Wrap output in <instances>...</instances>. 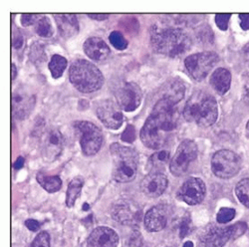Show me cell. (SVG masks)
<instances>
[{
  "instance_id": "1",
  "label": "cell",
  "mask_w": 249,
  "mask_h": 247,
  "mask_svg": "<svg viewBox=\"0 0 249 247\" xmlns=\"http://www.w3.org/2000/svg\"><path fill=\"white\" fill-rule=\"evenodd\" d=\"M177 104L167 98H160L147 119L140 137L142 143L152 150H158L168 142L171 134L178 128V113Z\"/></svg>"
},
{
  "instance_id": "2",
  "label": "cell",
  "mask_w": 249,
  "mask_h": 247,
  "mask_svg": "<svg viewBox=\"0 0 249 247\" xmlns=\"http://www.w3.org/2000/svg\"><path fill=\"white\" fill-rule=\"evenodd\" d=\"M151 45L159 54L176 58L190 51L192 39L190 35L178 27H153L151 32Z\"/></svg>"
},
{
  "instance_id": "3",
  "label": "cell",
  "mask_w": 249,
  "mask_h": 247,
  "mask_svg": "<svg viewBox=\"0 0 249 247\" xmlns=\"http://www.w3.org/2000/svg\"><path fill=\"white\" fill-rule=\"evenodd\" d=\"M183 117L201 128L213 126L218 117L217 102L212 95L196 92L191 96L183 109Z\"/></svg>"
},
{
  "instance_id": "4",
  "label": "cell",
  "mask_w": 249,
  "mask_h": 247,
  "mask_svg": "<svg viewBox=\"0 0 249 247\" xmlns=\"http://www.w3.org/2000/svg\"><path fill=\"white\" fill-rule=\"evenodd\" d=\"M69 79L79 92L85 94L100 90L104 84V76L100 69L84 59L72 62L69 69Z\"/></svg>"
},
{
  "instance_id": "5",
  "label": "cell",
  "mask_w": 249,
  "mask_h": 247,
  "mask_svg": "<svg viewBox=\"0 0 249 247\" xmlns=\"http://www.w3.org/2000/svg\"><path fill=\"white\" fill-rule=\"evenodd\" d=\"M110 153L113 160L112 176L117 182H130L135 179L138 172V153L118 142L112 143Z\"/></svg>"
},
{
  "instance_id": "6",
  "label": "cell",
  "mask_w": 249,
  "mask_h": 247,
  "mask_svg": "<svg viewBox=\"0 0 249 247\" xmlns=\"http://www.w3.org/2000/svg\"><path fill=\"white\" fill-rule=\"evenodd\" d=\"M74 128L79 138L82 153L88 157L96 155L103 143L102 131L95 124L87 121L76 122Z\"/></svg>"
},
{
  "instance_id": "7",
  "label": "cell",
  "mask_w": 249,
  "mask_h": 247,
  "mask_svg": "<svg viewBox=\"0 0 249 247\" xmlns=\"http://www.w3.org/2000/svg\"><path fill=\"white\" fill-rule=\"evenodd\" d=\"M218 62V55L213 51L196 53L186 57L184 67L189 75L197 82L206 78Z\"/></svg>"
},
{
  "instance_id": "8",
  "label": "cell",
  "mask_w": 249,
  "mask_h": 247,
  "mask_svg": "<svg viewBox=\"0 0 249 247\" xmlns=\"http://www.w3.org/2000/svg\"><path fill=\"white\" fill-rule=\"evenodd\" d=\"M240 169L241 159L238 155L231 151L221 150L213 157L212 170L219 178H231L239 173Z\"/></svg>"
},
{
  "instance_id": "9",
  "label": "cell",
  "mask_w": 249,
  "mask_h": 247,
  "mask_svg": "<svg viewBox=\"0 0 249 247\" xmlns=\"http://www.w3.org/2000/svg\"><path fill=\"white\" fill-rule=\"evenodd\" d=\"M64 137L57 128H47L40 136V149L43 159L52 162L56 160L64 149Z\"/></svg>"
},
{
  "instance_id": "10",
  "label": "cell",
  "mask_w": 249,
  "mask_h": 247,
  "mask_svg": "<svg viewBox=\"0 0 249 247\" xmlns=\"http://www.w3.org/2000/svg\"><path fill=\"white\" fill-rule=\"evenodd\" d=\"M197 157V147L192 140H185L180 142L176 155L171 160L170 171L175 176H181L189 170L191 162Z\"/></svg>"
},
{
  "instance_id": "11",
  "label": "cell",
  "mask_w": 249,
  "mask_h": 247,
  "mask_svg": "<svg viewBox=\"0 0 249 247\" xmlns=\"http://www.w3.org/2000/svg\"><path fill=\"white\" fill-rule=\"evenodd\" d=\"M115 95L117 104L126 112L136 111L142 99L141 87L135 82H124L117 89Z\"/></svg>"
},
{
  "instance_id": "12",
  "label": "cell",
  "mask_w": 249,
  "mask_h": 247,
  "mask_svg": "<svg viewBox=\"0 0 249 247\" xmlns=\"http://www.w3.org/2000/svg\"><path fill=\"white\" fill-rule=\"evenodd\" d=\"M96 115L103 125L111 130H118L122 127L124 115L122 109L113 100H103L97 105Z\"/></svg>"
},
{
  "instance_id": "13",
  "label": "cell",
  "mask_w": 249,
  "mask_h": 247,
  "mask_svg": "<svg viewBox=\"0 0 249 247\" xmlns=\"http://www.w3.org/2000/svg\"><path fill=\"white\" fill-rule=\"evenodd\" d=\"M113 219L124 225H136L140 222L142 212L132 200L120 199L111 209Z\"/></svg>"
},
{
  "instance_id": "14",
  "label": "cell",
  "mask_w": 249,
  "mask_h": 247,
  "mask_svg": "<svg viewBox=\"0 0 249 247\" xmlns=\"http://www.w3.org/2000/svg\"><path fill=\"white\" fill-rule=\"evenodd\" d=\"M205 193L206 188L204 181L198 177H192L183 182L178 191L177 197L189 205H196L203 201Z\"/></svg>"
},
{
  "instance_id": "15",
  "label": "cell",
  "mask_w": 249,
  "mask_h": 247,
  "mask_svg": "<svg viewBox=\"0 0 249 247\" xmlns=\"http://www.w3.org/2000/svg\"><path fill=\"white\" fill-rule=\"evenodd\" d=\"M36 98L24 89H16L12 94V115L16 120L26 119L35 107Z\"/></svg>"
},
{
  "instance_id": "16",
  "label": "cell",
  "mask_w": 249,
  "mask_h": 247,
  "mask_svg": "<svg viewBox=\"0 0 249 247\" xmlns=\"http://www.w3.org/2000/svg\"><path fill=\"white\" fill-rule=\"evenodd\" d=\"M168 177L160 172H151L141 182V190L144 195L151 198L160 196L168 188Z\"/></svg>"
},
{
  "instance_id": "17",
  "label": "cell",
  "mask_w": 249,
  "mask_h": 247,
  "mask_svg": "<svg viewBox=\"0 0 249 247\" xmlns=\"http://www.w3.org/2000/svg\"><path fill=\"white\" fill-rule=\"evenodd\" d=\"M119 236L117 232L105 226L95 229L87 239L86 247H117Z\"/></svg>"
},
{
  "instance_id": "18",
  "label": "cell",
  "mask_w": 249,
  "mask_h": 247,
  "mask_svg": "<svg viewBox=\"0 0 249 247\" xmlns=\"http://www.w3.org/2000/svg\"><path fill=\"white\" fill-rule=\"evenodd\" d=\"M230 239H231V226L227 228L211 226L203 233L201 242L203 247H222Z\"/></svg>"
},
{
  "instance_id": "19",
  "label": "cell",
  "mask_w": 249,
  "mask_h": 247,
  "mask_svg": "<svg viewBox=\"0 0 249 247\" xmlns=\"http://www.w3.org/2000/svg\"><path fill=\"white\" fill-rule=\"evenodd\" d=\"M144 228L148 231L158 232L162 230L168 223V213L164 208L158 205L149 210L143 218Z\"/></svg>"
},
{
  "instance_id": "20",
  "label": "cell",
  "mask_w": 249,
  "mask_h": 247,
  "mask_svg": "<svg viewBox=\"0 0 249 247\" xmlns=\"http://www.w3.org/2000/svg\"><path fill=\"white\" fill-rule=\"evenodd\" d=\"M84 52L90 59L96 62H102L106 60L110 55V48L107 43L102 38L99 37H91L88 38L84 46Z\"/></svg>"
},
{
  "instance_id": "21",
  "label": "cell",
  "mask_w": 249,
  "mask_h": 247,
  "mask_svg": "<svg viewBox=\"0 0 249 247\" xmlns=\"http://www.w3.org/2000/svg\"><path fill=\"white\" fill-rule=\"evenodd\" d=\"M54 19L62 37L71 38L79 32V22L75 14H55Z\"/></svg>"
},
{
  "instance_id": "22",
  "label": "cell",
  "mask_w": 249,
  "mask_h": 247,
  "mask_svg": "<svg viewBox=\"0 0 249 247\" xmlns=\"http://www.w3.org/2000/svg\"><path fill=\"white\" fill-rule=\"evenodd\" d=\"M210 82L216 93L224 95L231 88V73L225 68H217L211 76Z\"/></svg>"
},
{
  "instance_id": "23",
  "label": "cell",
  "mask_w": 249,
  "mask_h": 247,
  "mask_svg": "<svg viewBox=\"0 0 249 247\" xmlns=\"http://www.w3.org/2000/svg\"><path fill=\"white\" fill-rule=\"evenodd\" d=\"M184 93L185 87L182 82L180 80H174L164 86L161 98H167L174 102L175 104H178L182 100Z\"/></svg>"
},
{
  "instance_id": "24",
  "label": "cell",
  "mask_w": 249,
  "mask_h": 247,
  "mask_svg": "<svg viewBox=\"0 0 249 247\" xmlns=\"http://www.w3.org/2000/svg\"><path fill=\"white\" fill-rule=\"evenodd\" d=\"M36 178L41 187L50 194L57 193L62 188V179L58 176H48L40 172L37 174Z\"/></svg>"
},
{
  "instance_id": "25",
  "label": "cell",
  "mask_w": 249,
  "mask_h": 247,
  "mask_svg": "<svg viewBox=\"0 0 249 247\" xmlns=\"http://www.w3.org/2000/svg\"><path fill=\"white\" fill-rule=\"evenodd\" d=\"M83 187H84V180H83V178H81L79 176L73 178L70 181V183L68 185L67 194H66V205L69 209L73 208L75 205L77 198L81 194Z\"/></svg>"
},
{
  "instance_id": "26",
  "label": "cell",
  "mask_w": 249,
  "mask_h": 247,
  "mask_svg": "<svg viewBox=\"0 0 249 247\" xmlns=\"http://www.w3.org/2000/svg\"><path fill=\"white\" fill-rule=\"evenodd\" d=\"M68 65V61L63 56L55 54L51 57L49 63V70L54 79H59L63 75Z\"/></svg>"
},
{
  "instance_id": "27",
  "label": "cell",
  "mask_w": 249,
  "mask_h": 247,
  "mask_svg": "<svg viewBox=\"0 0 249 247\" xmlns=\"http://www.w3.org/2000/svg\"><path fill=\"white\" fill-rule=\"evenodd\" d=\"M170 158L171 156L168 151H160L154 154L149 159L150 168L154 170L152 172H160V169H163L165 164L170 161Z\"/></svg>"
},
{
  "instance_id": "28",
  "label": "cell",
  "mask_w": 249,
  "mask_h": 247,
  "mask_svg": "<svg viewBox=\"0 0 249 247\" xmlns=\"http://www.w3.org/2000/svg\"><path fill=\"white\" fill-rule=\"evenodd\" d=\"M35 31L38 36L43 38H49L54 33L50 20L45 16L39 18V20L35 24Z\"/></svg>"
},
{
  "instance_id": "29",
  "label": "cell",
  "mask_w": 249,
  "mask_h": 247,
  "mask_svg": "<svg viewBox=\"0 0 249 247\" xmlns=\"http://www.w3.org/2000/svg\"><path fill=\"white\" fill-rule=\"evenodd\" d=\"M235 194L239 201L249 208V177L241 179L235 188Z\"/></svg>"
},
{
  "instance_id": "30",
  "label": "cell",
  "mask_w": 249,
  "mask_h": 247,
  "mask_svg": "<svg viewBox=\"0 0 249 247\" xmlns=\"http://www.w3.org/2000/svg\"><path fill=\"white\" fill-rule=\"evenodd\" d=\"M29 58L35 64L44 63L46 61V54L44 51V46L40 43H35L31 46L29 52Z\"/></svg>"
},
{
  "instance_id": "31",
  "label": "cell",
  "mask_w": 249,
  "mask_h": 247,
  "mask_svg": "<svg viewBox=\"0 0 249 247\" xmlns=\"http://www.w3.org/2000/svg\"><path fill=\"white\" fill-rule=\"evenodd\" d=\"M109 41L117 50H120V51L124 50L129 45L128 40L124 38V36L120 31L111 32V34L109 35Z\"/></svg>"
},
{
  "instance_id": "32",
  "label": "cell",
  "mask_w": 249,
  "mask_h": 247,
  "mask_svg": "<svg viewBox=\"0 0 249 247\" xmlns=\"http://www.w3.org/2000/svg\"><path fill=\"white\" fill-rule=\"evenodd\" d=\"M235 210L231 208H222L219 210L216 215V221L220 224L231 221L235 217Z\"/></svg>"
},
{
  "instance_id": "33",
  "label": "cell",
  "mask_w": 249,
  "mask_h": 247,
  "mask_svg": "<svg viewBox=\"0 0 249 247\" xmlns=\"http://www.w3.org/2000/svg\"><path fill=\"white\" fill-rule=\"evenodd\" d=\"M30 247H50V235L47 231H41L34 238Z\"/></svg>"
},
{
  "instance_id": "34",
  "label": "cell",
  "mask_w": 249,
  "mask_h": 247,
  "mask_svg": "<svg viewBox=\"0 0 249 247\" xmlns=\"http://www.w3.org/2000/svg\"><path fill=\"white\" fill-rule=\"evenodd\" d=\"M247 229L248 226L245 222H237L231 225V239H237L238 237L243 235Z\"/></svg>"
},
{
  "instance_id": "35",
  "label": "cell",
  "mask_w": 249,
  "mask_h": 247,
  "mask_svg": "<svg viewBox=\"0 0 249 247\" xmlns=\"http://www.w3.org/2000/svg\"><path fill=\"white\" fill-rule=\"evenodd\" d=\"M231 14H225V13H220L215 15V23L218 26L219 29L225 31L228 28V22H230Z\"/></svg>"
},
{
  "instance_id": "36",
  "label": "cell",
  "mask_w": 249,
  "mask_h": 247,
  "mask_svg": "<svg viewBox=\"0 0 249 247\" xmlns=\"http://www.w3.org/2000/svg\"><path fill=\"white\" fill-rule=\"evenodd\" d=\"M121 139L123 141L126 142H133L136 140V129L134 126L129 125L127 126L126 130L124 131V133L121 136Z\"/></svg>"
},
{
  "instance_id": "37",
  "label": "cell",
  "mask_w": 249,
  "mask_h": 247,
  "mask_svg": "<svg viewBox=\"0 0 249 247\" xmlns=\"http://www.w3.org/2000/svg\"><path fill=\"white\" fill-rule=\"evenodd\" d=\"M24 45V38L20 31H16L13 33L12 36V46L15 50L21 49Z\"/></svg>"
},
{
  "instance_id": "38",
  "label": "cell",
  "mask_w": 249,
  "mask_h": 247,
  "mask_svg": "<svg viewBox=\"0 0 249 247\" xmlns=\"http://www.w3.org/2000/svg\"><path fill=\"white\" fill-rule=\"evenodd\" d=\"M40 17L36 14H23L21 16V24L23 26H30L33 24H36Z\"/></svg>"
},
{
  "instance_id": "39",
  "label": "cell",
  "mask_w": 249,
  "mask_h": 247,
  "mask_svg": "<svg viewBox=\"0 0 249 247\" xmlns=\"http://www.w3.org/2000/svg\"><path fill=\"white\" fill-rule=\"evenodd\" d=\"M190 229H191V219L189 217H185L182 219V221L180 222V226H179V233H180L181 238L185 237L189 234Z\"/></svg>"
},
{
  "instance_id": "40",
  "label": "cell",
  "mask_w": 249,
  "mask_h": 247,
  "mask_svg": "<svg viewBox=\"0 0 249 247\" xmlns=\"http://www.w3.org/2000/svg\"><path fill=\"white\" fill-rule=\"evenodd\" d=\"M25 225H26V228L29 229V230H31V231H37V230H39V229H40V226H41V224H40V222L39 221H37V220H35V219H27L26 221H25Z\"/></svg>"
},
{
  "instance_id": "41",
  "label": "cell",
  "mask_w": 249,
  "mask_h": 247,
  "mask_svg": "<svg viewBox=\"0 0 249 247\" xmlns=\"http://www.w3.org/2000/svg\"><path fill=\"white\" fill-rule=\"evenodd\" d=\"M240 21H241V28L243 30H248L249 29V14L248 13H243L239 15Z\"/></svg>"
},
{
  "instance_id": "42",
  "label": "cell",
  "mask_w": 249,
  "mask_h": 247,
  "mask_svg": "<svg viewBox=\"0 0 249 247\" xmlns=\"http://www.w3.org/2000/svg\"><path fill=\"white\" fill-rule=\"evenodd\" d=\"M24 163H25V159H24V158H22V157H19V158L16 159V161L14 162V164H13V168H14L16 171H18V170H20V169H22V168H23Z\"/></svg>"
},
{
  "instance_id": "43",
  "label": "cell",
  "mask_w": 249,
  "mask_h": 247,
  "mask_svg": "<svg viewBox=\"0 0 249 247\" xmlns=\"http://www.w3.org/2000/svg\"><path fill=\"white\" fill-rule=\"evenodd\" d=\"M88 16L94 20H98V21H102V20H106L108 19L109 15L108 14H93V13H89Z\"/></svg>"
},
{
  "instance_id": "44",
  "label": "cell",
  "mask_w": 249,
  "mask_h": 247,
  "mask_svg": "<svg viewBox=\"0 0 249 247\" xmlns=\"http://www.w3.org/2000/svg\"><path fill=\"white\" fill-rule=\"evenodd\" d=\"M242 55H243V59L245 61V63L247 64V66H249V43L246 44L245 47L243 48Z\"/></svg>"
},
{
  "instance_id": "45",
  "label": "cell",
  "mask_w": 249,
  "mask_h": 247,
  "mask_svg": "<svg viewBox=\"0 0 249 247\" xmlns=\"http://www.w3.org/2000/svg\"><path fill=\"white\" fill-rule=\"evenodd\" d=\"M11 70H12V80H15V78L17 76V68L14 63H12V65H11Z\"/></svg>"
},
{
  "instance_id": "46",
  "label": "cell",
  "mask_w": 249,
  "mask_h": 247,
  "mask_svg": "<svg viewBox=\"0 0 249 247\" xmlns=\"http://www.w3.org/2000/svg\"><path fill=\"white\" fill-rule=\"evenodd\" d=\"M182 247H194V243L192 241H186Z\"/></svg>"
},
{
  "instance_id": "47",
  "label": "cell",
  "mask_w": 249,
  "mask_h": 247,
  "mask_svg": "<svg viewBox=\"0 0 249 247\" xmlns=\"http://www.w3.org/2000/svg\"><path fill=\"white\" fill-rule=\"evenodd\" d=\"M246 132H247V135L249 136V121L246 124Z\"/></svg>"
},
{
  "instance_id": "48",
  "label": "cell",
  "mask_w": 249,
  "mask_h": 247,
  "mask_svg": "<svg viewBox=\"0 0 249 247\" xmlns=\"http://www.w3.org/2000/svg\"><path fill=\"white\" fill-rule=\"evenodd\" d=\"M89 210V205L87 203L84 204V211H88Z\"/></svg>"
}]
</instances>
